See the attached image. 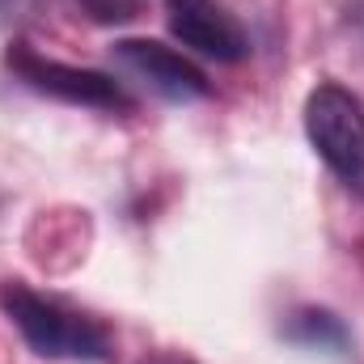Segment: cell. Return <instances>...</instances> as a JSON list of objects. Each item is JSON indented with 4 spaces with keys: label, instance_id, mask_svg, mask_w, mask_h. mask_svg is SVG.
<instances>
[{
    "label": "cell",
    "instance_id": "obj_1",
    "mask_svg": "<svg viewBox=\"0 0 364 364\" xmlns=\"http://www.w3.org/2000/svg\"><path fill=\"white\" fill-rule=\"evenodd\" d=\"M0 309L21 331L30 352H38L47 360H85V364L110 360L106 326L93 322L90 314L55 301V296H43L26 284H4L0 288Z\"/></svg>",
    "mask_w": 364,
    "mask_h": 364
},
{
    "label": "cell",
    "instance_id": "obj_2",
    "mask_svg": "<svg viewBox=\"0 0 364 364\" xmlns=\"http://www.w3.org/2000/svg\"><path fill=\"white\" fill-rule=\"evenodd\" d=\"M305 136L352 195L364 199V106L343 85H318L305 97Z\"/></svg>",
    "mask_w": 364,
    "mask_h": 364
},
{
    "label": "cell",
    "instance_id": "obj_3",
    "mask_svg": "<svg viewBox=\"0 0 364 364\" xmlns=\"http://www.w3.org/2000/svg\"><path fill=\"white\" fill-rule=\"evenodd\" d=\"M4 64H9V73L26 90L43 93V97H55V102H68V106H90V110H127L132 106L114 77L93 73V68H73V64H60V60H47L30 43H13L9 55H4Z\"/></svg>",
    "mask_w": 364,
    "mask_h": 364
},
{
    "label": "cell",
    "instance_id": "obj_4",
    "mask_svg": "<svg viewBox=\"0 0 364 364\" xmlns=\"http://www.w3.org/2000/svg\"><path fill=\"white\" fill-rule=\"evenodd\" d=\"M110 64H114L127 81L144 85L153 97L174 102V106L203 102V97L212 93L208 77H203L186 55H178L174 47H166V43H157V38H119V43L110 47Z\"/></svg>",
    "mask_w": 364,
    "mask_h": 364
},
{
    "label": "cell",
    "instance_id": "obj_5",
    "mask_svg": "<svg viewBox=\"0 0 364 364\" xmlns=\"http://www.w3.org/2000/svg\"><path fill=\"white\" fill-rule=\"evenodd\" d=\"M166 26L182 47H191L203 60L237 64L250 55V34L216 0H166Z\"/></svg>",
    "mask_w": 364,
    "mask_h": 364
},
{
    "label": "cell",
    "instance_id": "obj_6",
    "mask_svg": "<svg viewBox=\"0 0 364 364\" xmlns=\"http://www.w3.org/2000/svg\"><path fill=\"white\" fill-rule=\"evenodd\" d=\"M279 335H284L288 343L305 348V352H326V356H348V352H352L348 326H343L335 314H326V309H296V314L284 322Z\"/></svg>",
    "mask_w": 364,
    "mask_h": 364
},
{
    "label": "cell",
    "instance_id": "obj_7",
    "mask_svg": "<svg viewBox=\"0 0 364 364\" xmlns=\"http://www.w3.org/2000/svg\"><path fill=\"white\" fill-rule=\"evenodd\" d=\"M73 9L93 26H123L140 17V0H73Z\"/></svg>",
    "mask_w": 364,
    "mask_h": 364
},
{
    "label": "cell",
    "instance_id": "obj_8",
    "mask_svg": "<svg viewBox=\"0 0 364 364\" xmlns=\"http://www.w3.org/2000/svg\"><path fill=\"white\" fill-rule=\"evenodd\" d=\"M43 9H47V0H0V30H21Z\"/></svg>",
    "mask_w": 364,
    "mask_h": 364
},
{
    "label": "cell",
    "instance_id": "obj_9",
    "mask_svg": "<svg viewBox=\"0 0 364 364\" xmlns=\"http://www.w3.org/2000/svg\"><path fill=\"white\" fill-rule=\"evenodd\" d=\"M153 364H186V360H174V356H161V360H153Z\"/></svg>",
    "mask_w": 364,
    "mask_h": 364
}]
</instances>
